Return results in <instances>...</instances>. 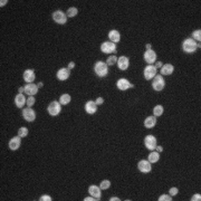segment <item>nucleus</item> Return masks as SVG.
Segmentation results:
<instances>
[{
	"label": "nucleus",
	"instance_id": "12",
	"mask_svg": "<svg viewBox=\"0 0 201 201\" xmlns=\"http://www.w3.org/2000/svg\"><path fill=\"white\" fill-rule=\"evenodd\" d=\"M143 57H144V60H145L149 65H152L153 63L157 60V53H155L154 50H152V49H149V50H147V52L144 53Z\"/></svg>",
	"mask_w": 201,
	"mask_h": 201
},
{
	"label": "nucleus",
	"instance_id": "23",
	"mask_svg": "<svg viewBox=\"0 0 201 201\" xmlns=\"http://www.w3.org/2000/svg\"><path fill=\"white\" fill-rule=\"evenodd\" d=\"M174 72V67L171 64H166L161 67V74L162 75H171Z\"/></svg>",
	"mask_w": 201,
	"mask_h": 201
},
{
	"label": "nucleus",
	"instance_id": "35",
	"mask_svg": "<svg viewBox=\"0 0 201 201\" xmlns=\"http://www.w3.org/2000/svg\"><path fill=\"white\" fill-rule=\"evenodd\" d=\"M39 200L40 201H52V197L50 196H47V194H44V196H41L40 198H39Z\"/></svg>",
	"mask_w": 201,
	"mask_h": 201
},
{
	"label": "nucleus",
	"instance_id": "19",
	"mask_svg": "<svg viewBox=\"0 0 201 201\" xmlns=\"http://www.w3.org/2000/svg\"><path fill=\"white\" fill-rule=\"evenodd\" d=\"M88 192H90L91 196L94 197V198H96L97 200L98 199H100V197H102L100 188L97 187V185H91V187L88 188Z\"/></svg>",
	"mask_w": 201,
	"mask_h": 201
},
{
	"label": "nucleus",
	"instance_id": "14",
	"mask_svg": "<svg viewBox=\"0 0 201 201\" xmlns=\"http://www.w3.org/2000/svg\"><path fill=\"white\" fill-rule=\"evenodd\" d=\"M24 88H25V93L28 94V96H34L35 94L38 93V86L33 84V83H28L27 85H25Z\"/></svg>",
	"mask_w": 201,
	"mask_h": 201
},
{
	"label": "nucleus",
	"instance_id": "31",
	"mask_svg": "<svg viewBox=\"0 0 201 201\" xmlns=\"http://www.w3.org/2000/svg\"><path fill=\"white\" fill-rule=\"evenodd\" d=\"M18 135H19L20 138L27 136L28 135V129L27 128H20L19 130H18Z\"/></svg>",
	"mask_w": 201,
	"mask_h": 201
},
{
	"label": "nucleus",
	"instance_id": "46",
	"mask_svg": "<svg viewBox=\"0 0 201 201\" xmlns=\"http://www.w3.org/2000/svg\"><path fill=\"white\" fill-rule=\"evenodd\" d=\"M37 86H38V88H40V87H43V86H44V84L40 82V83H38V85H37Z\"/></svg>",
	"mask_w": 201,
	"mask_h": 201
},
{
	"label": "nucleus",
	"instance_id": "21",
	"mask_svg": "<svg viewBox=\"0 0 201 201\" xmlns=\"http://www.w3.org/2000/svg\"><path fill=\"white\" fill-rule=\"evenodd\" d=\"M109 38H110V41L116 44V43H119V41L121 40V35H120V33H119L117 30L113 29L109 33Z\"/></svg>",
	"mask_w": 201,
	"mask_h": 201
},
{
	"label": "nucleus",
	"instance_id": "4",
	"mask_svg": "<svg viewBox=\"0 0 201 201\" xmlns=\"http://www.w3.org/2000/svg\"><path fill=\"white\" fill-rule=\"evenodd\" d=\"M100 50L104 54H112V53L116 52V45L112 41H104L102 45H100Z\"/></svg>",
	"mask_w": 201,
	"mask_h": 201
},
{
	"label": "nucleus",
	"instance_id": "30",
	"mask_svg": "<svg viewBox=\"0 0 201 201\" xmlns=\"http://www.w3.org/2000/svg\"><path fill=\"white\" fill-rule=\"evenodd\" d=\"M117 62V57L116 56H110L106 60V65L107 66H112V65H115Z\"/></svg>",
	"mask_w": 201,
	"mask_h": 201
},
{
	"label": "nucleus",
	"instance_id": "5",
	"mask_svg": "<svg viewBox=\"0 0 201 201\" xmlns=\"http://www.w3.org/2000/svg\"><path fill=\"white\" fill-rule=\"evenodd\" d=\"M60 105L62 104L59 103V102H56V100H54V102H52V103L48 105V113L49 115H52V116H56V115H58L60 113V111H62V107H60Z\"/></svg>",
	"mask_w": 201,
	"mask_h": 201
},
{
	"label": "nucleus",
	"instance_id": "40",
	"mask_svg": "<svg viewBox=\"0 0 201 201\" xmlns=\"http://www.w3.org/2000/svg\"><path fill=\"white\" fill-rule=\"evenodd\" d=\"M155 150H157V152H162L163 151V147H158V145H157V147H155Z\"/></svg>",
	"mask_w": 201,
	"mask_h": 201
},
{
	"label": "nucleus",
	"instance_id": "25",
	"mask_svg": "<svg viewBox=\"0 0 201 201\" xmlns=\"http://www.w3.org/2000/svg\"><path fill=\"white\" fill-rule=\"evenodd\" d=\"M71 100H72V97L69 94H63V95L59 97V103L62 104V105H67V104H69Z\"/></svg>",
	"mask_w": 201,
	"mask_h": 201
},
{
	"label": "nucleus",
	"instance_id": "33",
	"mask_svg": "<svg viewBox=\"0 0 201 201\" xmlns=\"http://www.w3.org/2000/svg\"><path fill=\"white\" fill-rule=\"evenodd\" d=\"M35 97L34 96H28V98H27V105H28V107H31V106L35 104Z\"/></svg>",
	"mask_w": 201,
	"mask_h": 201
},
{
	"label": "nucleus",
	"instance_id": "10",
	"mask_svg": "<svg viewBox=\"0 0 201 201\" xmlns=\"http://www.w3.org/2000/svg\"><path fill=\"white\" fill-rule=\"evenodd\" d=\"M116 86L120 91H128L129 88H133L134 85L131 84L126 78H120L116 82Z\"/></svg>",
	"mask_w": 201,
	"mask_h": 201
},
{
	"label": "nucleus",
	"instance_id": "17",
	"mask_svg": "<svg viewBox=\"0 0 201 201\" xmlns=\"http://www.w3.org/2000/svg\"><path fill=\"white\" fill-rule=\"evenodd\" d=\"M35 72H34V69H26V71L24 72V81L26 82V83H33L34 81H35Z\"/></svg>",
	"mask_w": 201,
	"mask_h": 201
},
{
	"label": "nucleus",
	"instance_id": "1",
	"mask_svg": "<svg viewBox=\"0 0 201 201\" xmlns=\"http://www.w3.org/2000/svg\"><path fill=\"white\" fill-rule=\"evenodd\" d=\"M198 47L200 48V43H199V45H198L197 41H194L192 38H187L183 40V43H182V49H183V52L188 53V54H192V53H194L197 49H198Z\"/></svg>",
	"mask_w": 201,
	"mask_h": 201
},
{
	"label": "nucleus",
	"instance_id": "32",
	"mask_svg": "<svg viewBox=\"0 0 201 201\" xmlns=\"http://www.w3.org/2000/svg\"><path fill=\"white\" fill-rule=\"evenodd\" d=\"M159 201H171L172 200V197L170 194H162V196L159 197L158 199Z\"/></svg>",
	"mask_w": 201,
	"mask_h": 201
},
{
	"label": "nucleus",
	"instance_id": "41",
	"mask_svg": "<svg viewBox=\"0 0 201 201\" xmlns=\"http://www.w3.org/2000/svg\"><path fill=\"white\" fill-rule=\"evenodd\" d=\"M161 67H162V63L161 62H158L155 64V68H161Z\"/></svg>",
	"mask_w": 201,
	"mask_h": 201
},
{
	"label": "nucleus",
	"instance_id": "44",
	"mask_svg": "<svg viewBox=\"0 0 201 201\" xmlns=\"http://www.w3.org/2000/svg\"><path fill=\"white\" fill-rule=\"evenodd\" d=\"M18 92H19V94H22V93H25V88H24V87H19Z\"/></svg>",
	"mask_w": 201,
	"mask_h": 201
},
{
	"label": "nucleus",
	"instance_id": "45",
	"mask_svg": "<svg viewBox=\"0 0 201 201\" xmlns=\"http://www.w3.org/2000/svg\"><path fill=\"white\" fill-rule=\"evenodd\" d=\"M147 50H149V49H151V44H147Z\"/></svg>",
	"mask_w": 201,
	"mask_h": 201
},
{
	"label": "nucleus",
	"instance_id": "22",
	"mask_svg": "<svg viewBox=\"0 0 201 201\" xmlns=\"http://www.w3.org/2000/svg\"><path fill=\"white\" fill-rule=\"evenodd\" d=\"M155 124H157V119H155L154 115H153V116H147V119H145V121H144V126L147 129L154 128Z\"/></svg>",
	"mask_w": 201,
	"mask_h": 201
},
{
	"label": "nucleus",
	"instance_id": "7",
	"mask_svg": "<svg viewBox=\"0 0 201 201\" xmlns=\"http://www.w3.org/2000/svg\"><path fill=\"white\" fill-rule=\"evenodd\" d=\"M143 75L144 78L147 79V81H151L152 78H154L155 75H157V68H155V66L153 65L147 66V67L144 68Z\"/></svg>",
	"mask_w": 201,
	"mask_h": 201
},
{
	"label": "nucleus",
	"instance_id": "9",
	"mask_svg": "<svg viewBox=\"0 0 201 201\" xmlns=\"http://www.w3.org/2000/svg\"><path fill=\"white\" fill-rule=\"evenodd\" d=\"M157 143H158V141H157V139H155L153 135H147V136H145V139H144L145 147L149 149V150H151V151L155 150V147H157Z\"/></svg>",
	"mask_w": 201,
	"mask_h": 201
},
{
	"label": "nucleus",
	"instance_id": "2",
	"mask_svg": "<svg viewBox=\"0 0 201 201\" xmlns=\"http://www.w3.org/2000/svg\"><path fill=\"white\" fill-rule=\"evenodd\" d=\"M94 72L98 77H105L109 74V66L106 65V63L97 62L94 66Z\"/></svg>",
	"mask_w": 201,
	"mask_h": 201
},
{
	"label": "nucleus",
	"instance_id": "38",
	"mask_svg": "<svg viewBox=\"0 0 201 201\" xmlns=\"http://www.w3.org/2000/svg\"><path fill=\"white\" fill-rule=\"evenodd\" d=\"M96 200H97V199L94 198V197H92V196H91V197H87V198L84 199V201H96Z\"/></svg>",
	"mask_w": 201,
	"mask_h": 201
},
{
	"label": "nucleus",
	"instance_id": "24",
	"mask_svg": "<svg viewBox=\"0 0 201 201\" xmlns=\"http://www.w3.org/2000/svg\"><path fill=\"white\" fill-rule=\"evenodd\" d=\"M160 159V153L157 152V151H153L149 154V158H147V161L150 163H157Z\"/></svg>",
	"mask_w": 201,
	"mask_h": 201
},
{
	"label": "nucleus",
	"instance_id": "13",
	"mask_svg": "<svg viewBox=\"0 0 201 201\" xmlns=\"http://www.w3.org/2000/svg\"><path fill=\"white\" fill-rule=\"evenodd\" d=\"M116 64L119 69H121V71H126L129 68V66H130V59L126 56H121L120 58H117Z\"/></svg>",
	"mask_w": 201,
	"mask_h": 201
},
{
	"label": "nucleus",
	"instance_id": "16",
	"mask_svg": "<svg viewBox=\"0 0 201 201\" xmlns=\"http://www.w3.org/2000/svg\"><path fill=\"white\" fill-rule=\"evenodd\" d=\"M84 107H85L86 113H88V114H95L96 111H97V105H96V103L95 102H93V100L86 102Z\"/></svg>",
	"mask_w": 201,
	"mask_h": 201
},
{
	"label": "nucleus",
	"instance_id": "36",
	"mask_svg": "<svg viewBox=\"0 0 201 201\" xmlns=\"http://www.w3.org/2000/svg\"><path fill=\"white\" fill-rule=\"evenodd\" d=\"M200 200H201V194H199V193L193 194L192 198H191V201H200Z\"/></svg>",
	"mask_w": 201,
	"mask_h": 201
},
{
	"label": "nucleus",
	"instance_id": "20",
	"mask_svg": "<svg viewBox=\"0 0 201 201\" xmlns=\"http://www.w3.org/2000/svg\"><path fill=\"white\" fill-rule=\"evenodd\" d=\"M26 103H27V100H26V97H25L22 94H18V95L15 97V104H16V106L18 109H22Z\"/></svg>",
	"mask_w": 201,
	"mask_h": 201
},
{
	"label": "nucleus",
	"instance_id": "8",
	"mask_svg": "<svg viewBox=\"0 0 201 201\" xmlns=\"http://www.w3.org/2000/svg\"><path fill=\"white\" fill-rule=\"evenodd\" d=\"M138 169L142 173H149L152 170V166H151V163L147 160H141L138 163Z\"/></svg>",
	"mask_w": 201,
	"mask_h": 201
},
{
	"label": "nucleus",
	"instance_id": "15",
	"mask_svg": "<svg viewBox=\"0 0 201 201\" xmlns=\"http://www.w3.org/2000/svg\"><path fill=\"white\" fill-rule=\"evenodd\" d=\"M21 145V138L19 135L18 136H15L12 139L9 141V149L12 150V151H16L18 150Z\"/></svg>",
	"mask_w": 201,
	"mask_h": 201
},
{
	"label": "nucleus",
	"instance_id": "39",
	"mask_svg": "<svg viewBox=\"0 0 201 201\" xmlns=\"http://www.w3.org/2000/svg\"><path fill=\"white\" fill-rule=\"evenodd\" d=\"M75 67V63L74 62H71L69 64H68V69H72V68Z\"/></svg>",
	"mask_w": 201,
	"mask_h": 201
},
{
	"label": "nucleus",
	"instance_id": "11",
	"mask_svg": "<svg viewBox=\"0 0 201 201\" xmlns=\"http://www.w3.org/2000/svg\"><path fill=\"white\" fill-rule=\"evenodd\" d=\"M22 117L27 122H34L36 119V113L34 110H31V107H28V109L22 110Z\"/></svg>",
	"mask_w": 201,
	"mask_h": 201
},
{
	"label": "nucleus",
	"instance_id": "29",
	"mask_svg": "<svg viewBox=\"0 0 201 201\" xmlns=\"http://www.w3.org/2000/svg\"><path fill=\"white\" fill-rule=\"evenodd\" d=\"M110 187H111V182H110L109 180H103L100 185V190H106V189H109Z\"/></svg>",
	"mask_w": 201,
	"mask_h": 201
},
{
	"label": "nucleus",
	"instance_id": "37",
	"mask_svg": "<svg viewBox=\"0 0 201 201\" xmlns=\"http://www.w3.org/2000/svg\"><path fill=\"white\" fill-rule=\"evenodd\" d=\"M96 105H100V104H103L104 103V100H103V97H98L97 100H96Z\"/></svg>",
	"mask_w": 201,
	"mask_h": 201
},
{
	"label": "nucleus",
	"instance_id": "18",
	"mask_svg": "<svg viewBox=\"0 0 201 201\" xmlns=\"http://www.w3.org/2000/svg\"><path fill=\"white\" fill-rule=\"evenodd\" d=\"M56 75H57V78L59 81H66V79H68L69 75H71V72H69L68 68H60Z\"/></svg>",
	"mask_w": 201,
	"mask_h": 201
},
{
	"label": "nucleus",
	"instance_id": "3",
	"mask_svg": "<svg viewBox=\"0 0 201 201\" xmlns=\"http://www.w3.org/2000/svg\"><path fill=\"white\" fill-rule=\"evenodd\" d=\"M164 86H166V81L163 79L162 75H155V77L153 78L152 82L153 90L157 91V92H161L164 88Z\"/></svg>",
	"mask_w": 201,
	"mask_h": 201
},
{
	"label": "nucleus",
	"instance_id": "43",
	"mask_svg": "<svg viewBox=\"0 0 201 201\" xmlns=\"http://www.w3.org/2000/svg\"><path fill=\"white\" fill-rule=\"evenodd\" d=\"M120 199L117 198V197H112L111 199H110V201H119Z\"/></svg>",
	"mask_w": 201,
	"mask_h": 201
},
{
	"label": "nucleus",
	"instance_id": "28",
	"mask_svg": "<svg viewBox=\"0 0 201 201\" xmlns=\"http://www.w3.org/2000/svg\"><path fill=\"white\" fill-rule=\"evenodd\" d=\"M191 38H192L194 41H199V43H200V40H201V30L200 29L194 30V31L192 33V37H191Z\"/></svg>",
	"mask_w": 201,
	"mask_h": 201
},
{
	"label": "nucleus",
	"instance_id": "6",
	"mask_svg": "<svg viewBox=\"0 0 201 201\" xmlns=\"http://www.w3.org/2000/svg\"><path fill=\"white\" fill-rule=\"evenodd\" d=\"M53 19H54V21L56 22V24L64 25V24H66V21H67V16H66L62 10H57L53 14Z\"/></svg>",
	"mask_w": 201,
	"mask_h": 201
},
{
	"label": "nucleus",
	"instance_id": "26",
	"mask_svg": "<svg viewBox=\"0 0 201 201\" xmlns=\"http://www.w3.org/2000/svg\"><path fill=\"white\" fill-rule=\"evenodd\" d=\"M163 106L162 105H157L154 106V109H153V114H154V116H161V115L163 114Z\"/></svg>",
	"mask_w": 201,
	"mask_h": 201
},
{
	"label": "nucleus",
	"instance_id": "27",
	"mask_svg": "<svg viewBox=\"0 0 201 201\" xmlns=\"http://www.w3.org/2000/svg\"><path fill=\"white\" fill-rule=\"evenodd\" d=\"M77 12H78L77 8H75V7H71V8H69V9L67 10V12H66V16H67V17H71V18H73V17L76 16Z\"/></svg>",
	"mask_w": 201,
	"mask_h": 201
},
{
	"label": "nucleus",
	"instance_id": "34",
	"mask_svg": "<svg viewBox=\"0 0 201 201\" xmlns=\"http://www.w3.org/2000/svg\"><path fill=\"white\" fill-rule=\"evenodd\" d=\"M178 192H179V190H178V188H175V187L171 188V189L169 190V194H170L171 197H173V196H175V194H178Z\"/></svg>",
	"mask_w": 201,
	"mask_h": 201
},
{
	"label": "nucleus",
	"instance_id": "42",
	"mask_svg": "<svg viewBox=\"0 0 201 201\" xmlns=\"http://www.w3.org/2000/svg\"><path fill=\"white\" fill-rule=\"evenodd\" d=\"M7 2H8L7 0H1V1H0V6H1V7H3V6H5Z\"/></svg>",
	"mask_w": 201,
	"mask_h": 201
}]
</instances>
